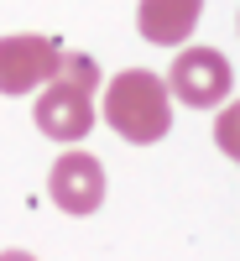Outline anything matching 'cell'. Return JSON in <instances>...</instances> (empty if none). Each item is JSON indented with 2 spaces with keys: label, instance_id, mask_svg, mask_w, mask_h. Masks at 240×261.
I'll return each instance as SVG.
<instances>
[{
  "label": "cell",
  "instance_id": "cell-1",
  "mask_svg": "<svg viewBox=\"0 0 240 261\" xmlns=\"http://www.w3.org/2000/svg\"><path fill=\"white\" fill-rule=\"evenodd\" d=\"M99 115L110 120V130L130 146H157L167 130H172V94L157 73L146 68H125L110 79V89H104V105Z\"/></svg>",
  "mask_w": 240,
  "mask_h": 261
},
{
  "label": "cell",
  "instance_id": "cell-2",
  "mask_svg": "<svg viewBox=\"0 0 240 261\" xmlns=\"http://www.w3.org/2000/svg\"><path fill=\"white\" fill-rule=\"evenodd\" d=\"M162 84H167V94L178 105H188V110H214V105L230 99L235 68H230V58L214 53V47H183L172 58V68H167Z\"/></svg>",
  "mask_w": 240,
  "mask_h": 261
},
{
  "label": "cell",
  "instance_id": "cell-3",
  "mask_svg": "<svg viewBox=\"0 0 240 261\" xmlns=\"http://www.w3.org/2000/svg\"><path fill=\"white\" fill-rule=\"evenodd\" d=\"M58 63H63V42L58 37H42V32L0 37V94L6 99L37 94L47 79H58Z\"/></svg>",
  "mask_w": 240,
  "mask_h": 261
},
{
  "label": "cell",
  "instance_id": "cell-4",
  "mask_svg": "<svg viewBox=\"0 0 240 261\" xmlns=\"http://www.w3.org/2000/svg\"><path fill=\"white\" fill-rule=\"evenodd\" d=\"M32 120H37V130H42L47 141L73 146V141H84V136L94 130L99 110H94V94H89V89H73L68 79H47V84L37 89Z\"/></svg>",
  "mask_w": 240,
  "mask_h": 261
},
{
  "label": "cell",
  "instance_id": "cell-5",
  "mask_svg": "<svg viewBox=\"0 0 240 261\" xmlns=\"http://www.w3.org/2000/svg\"><path fill=\"white\" fill-rule=\"evenodd\" d=\"M47 199L63 214H73V220L94 214L104 204V162L94 151H63L47 172Z\"/></svg>",
  "mask_w": 240,
  "mask_h": 261
},
{
  "label": "cell",
  "instance_id": "cell-6",
  "mask_svg": "<svg viewBox=\"0 0 240 261\" xmlns=\"http://www.w3.org/2000/svg\"><path fill=\"white\" fill-rule=\"evenodd\" d=\"M204 16V0H141L136 6V27L151 47H183Z\"/></svg>",
  "mask_w": 240,
  "mask_h": 261
},
{
  "label": "cell",
  "instance_id": "cell-7",
  "mask_svg": "<svg viewBox=\"0 0 240 261\" xmlns=\"http://www.w3.org/2000/svg\"><path fill=\"white\" fill-rule=\"evenodd\" d=\"M58 79H68L73 89H89V94H94L104 73H99V63H94L89 53H63V63H58Z\"/></svg>",
  "mask_w": 240,
  "mask_h": 261
},
{
  "label": "cell",
  "instance_id": "cell-8",
  "mask_svg": "<svg viewBox=\"0 0 240 261\" xmlns=\"http://www.w3.org/2000/svg\"><path fill=\"white\" fill-rule=\"evenodd\" d=\"M220 141H225V157H235V115H225V125H220Z\"/></svg>",
  "mask_w": 240,
  "mask_h": 261
},
{
  "label": "cell",
  "instance_id": "cell-9",
  "mask_svg": "<svg viewBox=\"0 0 240 261\" xmlns=\"http://www.w3.org/2000/svg\"><path fill=\"white\" fill-rule=\"evenodd\" d=\"M0 261H37L32 251H0Z\"/></svg>",
  "mask_w": 240,
  "mask_h": 261
}]
</instances>
